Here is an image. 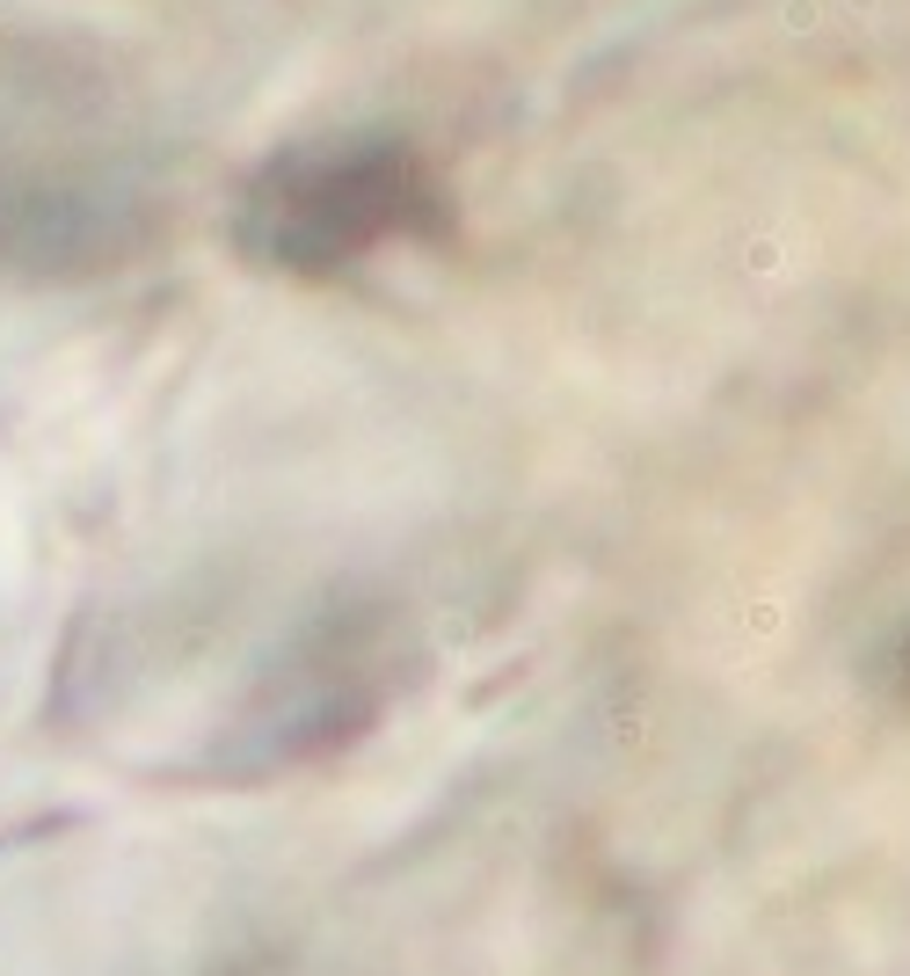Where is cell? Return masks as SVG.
<instances>
[{"label":"cell","instance_id":"6da1fadb","mask_svg":"<svg viewBox=\"0 0 910 976\" xmlns=\"http://www.w3.org/2000/svg\"><path fill=\"white\" fill-rule=\"evenodd\" d=\"M452 197L431 161L394 132H350V139H307L277 153L240 190L234 241L270 270L328 277L394 241H445Z\"/></svg>","mask_w":910,"mask_h":976}]
</instances>
